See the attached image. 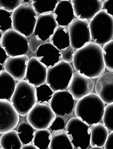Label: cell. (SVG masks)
<instances>
[{
  "label": "cell",
  "instance_id": "1",
  "mask_svg": "<svg viewBox=\"0 0 113 149\" xmlns=\"http://www.w3.org/2000/svg\"><path fill=\"white\" fill-rule=\"evenodd\" d=\"M72 63L75 71L93 79L98 78L106 70L102 46L91 41L75 51Z\"/></svg>",
  "mask_w": 113,
  "mask_h": 149
},
{
  "label": "cell",
  "instance_id": "2",
  "mask_svg": "<svg viewBox=\"0 0 113 149\" xmlns=\"http://www.w3.org/2000/svg\"><path fill=\"white\" fill-rule=\"evenodd\" d=\"M104 104L97 94L91 93L75 103L74 113L77 117L89 125H93L102 120Z\"/></svg>",
  "mask_w": 113,
  "mask_h": 149
},
{
  "label": "cell",
  "instance_id": "3",
  "mask_svg": "<svg viewBox=\"0 0 113 149\" xmlns=\"http://www.w3.org/2000/svg\"><path fill=\"white\" fill-rule=\"evenodd\" d=\"M10 102L20 115H27L37 103L36 88L27 80L18 81Z\"/></svg>",
  "mask_w": 113,
  "mask_h": 149
},
{
  "label": "cell",
  "instance_id": "4",
  "mask_svg": "<svg viewBox=\"0 0 113 149\" xmlns=\"http://www.w3.org/2000/svg\"><path fill=\"white\" fill-rule=\"evenodd\" d=\"M38 17L31 4H22L12 13V28L27 38L30 37L34 33Z\"/></svg>",
  "mask_w": 113,
  "mask_h": 149
},
{
  "label": "cell",
  "instance_id": "5",
  "mask_svg": "<svg viewBox=\"0 0 113 149\" xmlns=\"http://www.w3.org/2000/svg\"><path fill=\"white\" fill-rule=\"evenodd\" d=\"M89 28L93 42L103 46L113 38V17L102 10L90 21Z\"/></svg>",
  "mask_w": 113,
  "mask_h": 149
},
{
  "label": "cell",
  "instance_id": "6",
  "mask_svg": "<svg viewBox=\"0 0 113 149\" xmlns=\"http://www.w3.org/2000/svg\"><path fill=\"white\" fill-rule=\"evenodd\" d=\"M73 73L72 66L61 60L48 68L45 84L51 88L53 92L58 90H67Z\"/></svg>",
  "mask_w": 113,
  "mask_h": 149
},
{
  "label": "cell",
  "instance_id": "7",
  "mask_svg": "<svg viewBox=\"0 0 113 149\" xmlns=\"http://www.w3.org/2000/svg\"><path fill=\"white\" fill-rule=\"evenodd\" d=\"M74 148L87 149L91 146V129L89 124L78 117L71 118L65 125Z\"/></svg>",
  "mask_w": 113,
  "mask_h": 149
},
{
  "label": "cell",
  "instance_id": "8",
  "mask_svg": "<svg viewBox=\"0 0 113 149\" xmlns=\"http://www.w3.org/2000/svg\"><path fill=\"white\" fill-rule=\"evenodd\" d=\"M0 46L5 49L8 57L26 55L29 49L28 39L12 28L4 32L0 39Z\"/></svg>",
  "mask_w": 113,
  "mask_h": 149
},
{
  "label": "cell",
  "instance_id": "9",
  "mask_svg": "<svg viewBox=\"0 0 113 149\" xmlns=\"http://www.w3.org/2000/svg\"><path fill=\"white\" fill-rule=\"evenodd\" d=\"M48 103H36L27 115V120L35 130L48 129L56 118Z\"/></svg>",
  "mask_w": 113,
  "mask_h": 149
},
{
  "label": "cell",
  "instance_id": "10",
  "mask_svg": "<svg viewBox=\"0 0 113 149\" xmlns=\"http://www.w3.org/2000/svg\"><path fill=\"white\" fill-rule=\"evenodd\" d=\"M68 30L70 46L76 50L90 43L92 40L88 21L74 18L69 25Z\"/></svg>",
  "mask_w": 113,
  "mask_h": 149
},
{
  "label": "cell",
  "instance_id": "11",
  "mask_svg": "<svg viewBox=\"0 0 113 149\" xmlns=\"http://www.w3.org/2000/svg\"><path fill=\"white\" fill-rule=\"evenodd\" d=\"M94 87L95 84L93 78L75 71L69 85L68 91L72 95L74 100L78 101L93 93Z\"/></svg>",
  "mask_w": 113,
  "mask_h": 149
},
{
  "label": "cell",
  "instance_id": "12",
  "mask_svg": "<svg viewBox=\"0 0 113 149\" xmlns=\"http://www.w3.org/2000/svg\"><path fill=\"white\" fill-rule=\"evenodd\" d=\"M75 100L68 90L54 92L49 105L57 115L66 117L72 113L75 109Z\"/></svg>",
  "mask_w": 113,
  "mask_h": 149
},
{
  "label": "cell",
  "instance_id": "13",
  "mask_svg": "<svg viewBox=\"0 0 113 149\" xmlns=\"http://www.w3.org/2000/svg\"><path fill=\"white\" fill-rule=\"evenodd\" d=\"M20 114L11 102L6 99L0 100V134L14 130L18 127Z\"/></svg>",
  "mask_w": 113,
  "mask_h": 149
},
{
  "label": "cell",
  "instance_id": "14",
  "mask_svg": "<svg viewBox=\"0 0 113 149\" xmlns=\"http://www.w3.org/2000/svg\"><path fill=\"white\" fill-rule=\"evenodd\" d=\"M76 18L91 21L95 15L102 10L103 2L101 0L93 1H71Z\"/></svg>",
  "mask_w": 113,
  "mask_h": 149
},
{
  "label": "cell",
  "instance_id": "15",
  "mask_svg": "<svg viewBox=\"0 0 113 149\" xmlns=\"http://www.w3.org/2000/svg\"><path fill=\"white\" fill-rule=\"evenodd\" d=\"M48 68L36 56L30 58L27 66L26 80L35 87L45 84L47 80Z\"/></svg>",
  "mask_w": 113,
  "mask_h": 149
},
{
  "label": "cell",
  "instance_id": "16",
  "mask_svg": "<svg viewBox=\"0 0 113 149\" xmlns=\"http://www.w3.org/2000/svg\"><path fill=\"white\" fill-rule=\"evenodd\" d=\"M58 26L53 13L39 15L33 35L46 42L51 38Z\"/></svg>",
  "mask_w": 113,
  "mask_h": 149
},
{
  "label": "cell",
  "instance_id": "17",
  "mask_svg": "<svg viewBox=\"0 0 113 149\" xmlns=\"http://www.w3.org/2000/svg\"><path fill=\"white\" fill-rule=\"evenodd\" d=\"M29 57L27 55L8 57L5 61L4 70L17 81L24 80L26 77Z\"/></svg>",
  "mask_w": 113,
  "mask_h": 149
},
{
  "label": "cell",
  "instance_id": "18",
  "mask_svg": "<svg viewBox=\"0 0 113 149\" xmlns=\"http://www.w3.org/2000/svg\"><path fill=\"white\" fill-rule=\"evenodd\" d=\"M95 90L105 104L113 103V73H102L96 81Z\"/></svg>",
  "mask_w": 113,
  "mask_h": 149
},
{
  "label": "cell",
  "instance_id": "19",
  "mask_svg": "<svg viewBox=\"0 0 113 149\" xmlns=\"http://www.w3.org/2000/svg\"><path fill=\"white\" fill-rule=\"evenodd\" d=\"M36 55L39 61L48 68L61 61L60 50L50 41H46L41 45L36 53Z\"/></svg>",
  "mask_w": 113,
  "mask_h": 149
},
{
  "label": "cell",
  "instance_id": "20",
  "mask_svg": "<svg viewBox=\"0 0 113 149\" xmlns=\"http://www.w3.org/2000/svg\"><path fill=\"white\" fill-rule=\"evenodd\" d=\"M53 14L58 26L68 27L74 19V12L71 1L62 0L57 5Z\"/></svg>",
  "mask_w": 113,
  "mask_h": 149
},
{
  "label": "cell",
  "instance_id": "21",
  "mask_svg": "<svg viewBox=\"0 0 113 149\" xmlns=\"http://www.w3.org/2000/svg\"><path fill=\"white\" fill-rule=\"evenodd\" d=\"M91 146L92 148H104V145L109 135V130L106 127L101 123L91 125Z\"/></svg>",
  "mask_w": 113,
  "mask_h": 149
},
{
  "label": "cell",
  "instance_id": "22",
  "mask_svg": "<svg viewBox=\"0 0 113 149\" xmlns=\"http://www.w3.org/2000/svg\"><path fill=\"white\" fill-rule=\"evenodd\" d=\"M16 86L15 78L5 70L0 71V99L11 100Z\"/></svg>",
  "mask_w": 113,
  "mask_h": 149
},
{
  "label": "cell",
  "instance_id": "23",
  "mask_svg": "<svg viewBox=\"0 0 113 149\" xmlns=\"http://www.w3.org/2000/svg\"><path fill=\"white\" fill-rule=\"evenodd\" d=\"M49 40L60 51L69 47L70 46V40L68 28L58 26Z\"/></svg>",
  "mask_w": 113,
  "mask_h": 149
},
{
  "label": "cell",
  "instance_id": "24",
  "mask_svg": "<svg viewBox=\"0 0 113 149\" xmlns=\"http://www.w3.org/2000/svg\"><path fill=\"white\" fill-rule=\"evenodd\" d=\"M49 148H74V147L66 130L62 129L52 131Z\"/></svg>",
  "mask_w": 113,
  "mask_h": 149
},
{
  "label": "cell",
  "instance_id": "25",
  "mask_svg": "<svg viewBox=\"0 0 113 149\" xmlns=\"http://www.w3.org/2000/svg\"><path fill=\"white\" fill-rule=\"evenodd\" d=\"M0 146L3 149H22L23 143L21 141L17 130H12L1 134Z\"/></svg>",
  "mask_w": 113,
  "mask_h": 149
},
{
  "label": "cell",
  "instance_id": "26",
  "mask_svg": "<svg viewBox=\"0 0 113 149\" xmlns=\"http://www.w3.org/2000/svg\"><path fill=\"white\" fill-rule=\"evenodd\" d=\"M51 138L52 133L49 130H36L34 132L32 143L36 146L39 149H48L51 142Z\"/></svg>",
  "mask_w": 113,
  "mask_h": 149
},
{
  "label": "cell",
  "instance_id": "27",
  "mask_svg": "<svg viewBox=\"0 0 113 149\" xmlns=\"http://www.w3.org/2000/svg\"><path fill=\"white\" fill-rule=\"evenodd\" d=\"M59 2L58 0H51V1H32L31 5L34 8L38 15H44L53 13L56 6Z\"/></svg>",
  "mask_w": 113,
  "mask_h": 149
},
{
  "label": "cell",
  "instance_id": "28",
  "mask_svg": "<svg viewBox=\"0 0 113 149\" xmlns=\"http://www.w3.org/2000/svg\"><path fill=\"white\" fill-rule=\"evenodd\" d=\"M34 128L28 122H21L17 127L19 137L23 144H27L32 142L34 136Z\"/></svg>",
  "mask_w": 113,
  "mask_h": 149
},
{
  "label": "cell",
  "instance_id": "29",
  "mask_svg": "<svg viewBox=\"0 0 113 149\" xmlns=\"http://www.w3.org/2000/svg\"><path fill=\"white\" fill-rule=\"evenodd\" d=\"M102 50L106 68L113 73V40L103 45Z\"/></svg>",
  "mask_w": 113,
  "mask_h": 149
},
{
  "label": "cell",
  "instance_id": "30",
  "mask_svg": "<svg viewBox=\"0 0 113 149\" xmlns=\"http://www.w3.org/2000/svg\"><path fill=\"white\" fill-rule=\"evenodd\" d=\"M53 92L47 84L41 85L36 87L37 102L48 103L53 96Z\"/></svg>",
  "mask_w": 113,
  "mask_h": 149
},
{
  "label": "cell",
  "instance_id": "31",
  "mask_svg": "<svg viewBox=\"0 0 113 149\" xmlns=\"http://www.w3.org/2000/svg\"><path fill=\"white\" fill-rule=\"evenodd\" d=\"M0 30L5 32L12 29V13L3 9H0Z\"/></svg>",
  "mask_w": 113,
  "mask_h": 149
},
{
  "label": "cell",
  "instance_id": "32",
  "mask_svg": "<svg viewBox=\"0 0 113 149\" xmlns=\"http://www.w3.org/2000/svg\"><path fill=\"white\" fill-rule=\"evenodd\" d=\"M102 121L109 131H113V103L105 107Z\"/></svg>",
  "mask_w": 113,
  "mask_h": 149
},
{
  "label": "cell",
  "instance_id": "33",
  "mask_svg": "<svg viewBox=\"0 0 113 149\" xmlns=\"http://www.w3.org/2000/svg\"><path fill=\"white\" fill-rule=\"evenodd\" d=\"M23 4V0H1L0 9L13 13L16 8Z\"/></svg>",
  "mask_w": 113,
  "mask_h": 149
},
{
  "label": "cell",
  "instance_id": "34",
  "mask_svg": "<svg viewBox=\"0 0 113 149\" xmlns=\"http://www.w3.org/2000/svg\"><path fill=\"white\" fill-rule=\"evenodd\" d=\"M60 52L62 61H65L68 63H72L75 52L74 48H73L71 46H69L65 49H62Z\"/></svg>",
  "mask_w": 113,
  "mask_h": 149
},
{
  "label": "cell",
  "instance_id": "35",
  "mask_svg": "<svg viewBox=\"0 0 113 149\" xmlns=\"http://www.w3.org/2000/svg\"><path fill=\"white\" fill-rule=\"evenodd\" d=\"M44 42L43 41L40 40L35 35H32L28 38V47L29 50L32 53H36L40 47Z\"/></svg>",
  "mask_w": 113,
  "mask_h": 149
},
{
  "label": "cell",
  "instance_id": "36",
  "mask_svg": "<svg viewBox=\"0 0 113 149\" xmlns=\"http://www.w3.org/2000/svg\"><path fill=\"white\" fill-rule=\"evenodd\" d=\"M65 125H66L64 120H63V118L61 117H57L53 121L50 129L52 131L62 130L64 129V128H65Z\"/></svg>",
  "mask_w": 113,
  "mask_h": 149
},
{
  "label": "cell",
  "instance_id": "37",
  "mask_svg": "<svg viewBox=\"0 0 113 149\" xmlns=\"http://www.w3.org/2000/svg\"><path fill=\"white\" fill-rule=\"evenodd\" d=\"M102 2V10L113 17V0H104Z\"/></svg>",
  "mask_w": 113,
  "mask_h": 149
},
{
  "label": "cell",
  "instance_id": "38",
  "mask_svg": "<svg viewBox=\"0 0 113 149\" xmlns=\"http://www.w3.org/2000/svg\"><path fill=\"white\" fill-rule=\"evenodd\" d=\"M104 148L113 149V131L109 134L106 143L104 145Z\"/></svg>",
  "mask_w": 113,
  "mask_h": 149
},
{
  "label": "cell",
  "instance_id": "39",
  "mask_svg": "<svg viewBox=\"0 0 113 149\" xmlns=\"http://www.w3.org/2000/svg\"><path fill=\"white\" fill-rule=\"evenodd\" d=\"M8 55L6 52H5V49H4L1 46H0V64L4 65L5 63L8 58Z\"/></svg>",
  "mask_w": 113,
  "mask_h": 149
},
{
  "label": "cell",
  "instance_id": "40",
  "mask_svg": "<svg viewBox=\"0 0 113 149\" xmlns=\"http://www.w3.org/2000/svg\"><path fill=\"white\" fill-rule=\"evenodd\" d=\"M28 148H30V149H39L36 146H35L33 143H29L27 144H23L22 149H28Z\"/></svg>",
  "mask_w": 113,
  "mask_h": 149
}]
</instances>
